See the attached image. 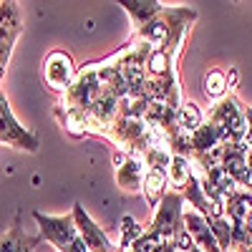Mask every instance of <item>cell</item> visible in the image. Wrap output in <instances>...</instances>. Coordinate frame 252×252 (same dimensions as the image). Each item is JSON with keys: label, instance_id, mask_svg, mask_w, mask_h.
<instances>
[{"label": "cell", "instance_id": "obj_1", "mask_svg": "<svg viewBox=\"0 0 252 252\" xmlns=\"http://www.w3.org/2000/svg\"><path fill=\"white\" fill-rule=\"evenodd\" d=\"M33 220L38 222L40 227V237L46 242H51L58 252H89L86 245H83L78 229H76V222H73V215H61V217H51V215H43V212H33Z\"/></svg>", "mask_w": 252, "mask_h": 252}, {"label": "cell", "instance_id": "obj_2", "mask_svg": "<svg viewBox=\"0 0 252 252\" xmlns=\"http://www.w3.org/2000/svg\"><path fill=\"white\" fill-rule=\"evenodd\" d=\"M103 94V83L98 78V71H96V63H86L83 68H78L73 83H71V89L63 94L61 103L58 106L63 109H76V111H83L86 114L91 106H94V101Z\"/></svg>", "mask_w": 252, "mask_h": 252}, {"label": "cell", "instance_id": "obj_3", "mask_svg": "<svg viewBox=\"0 0 252 252\" xmlns=\"http://www.w3.org/2000/svg\"><path fill=\"white\" fill-rule=\"evenodd\" d=\"M204 121L215 124L224 134V144H242V136H245V106L232 94L224 96L222 101H215Z\"/></svg>", "mask_w": 252, "mask_h": 252}, {"label": "cell", "instance_id": "obj_4", "mask_svg": "<svg viewBox=\"0 0 252 252\" xmlns=\"http://www.w3.org/2000/svg\"><path fill=\"white\" fill-rule=\"evenodd\" d=\"M0 144H8L13 149H20V152H28V154H35L38 152V136L33 131H28L26 126H20L18 119L13 116L10 111V103L0 89Z\"/></svg>", "mask_w": 252, "mask_h": 252}, {"label": "cell", "instance_id": "obj_5", "mask_svg": "<svg viewBox=\"0 0 252 252\" xmlns=\"http://www.w3.org/2000/svg\"><path fill=\"white\" fill-rule=\"evenodd\" d=\"M76 73H78V68L66 51H51L43 61V78L48 83V89L61 96L71 89Z\"/></svg>", "mask_w": 252, "mask_h": 252}, {"label": "cell", "instance_id": "obj_6", "mask_svg": "<svg viewBox=\"0 0 252 252\" xmlns=\"http://www.w3.org/2000/svg\"><path fill=\"white\" fill-rule=\"evenodd\" d=\"M71 215H73V222H76V229H78V235L83 240V245H86L89 252H114L116 245L111 242V237L106 235V229H101L86 212V207H83L81 202L73 204L71 209Z\"/></svg>", "mask_w": 252, "mask_h": 252}, {"label": "cell", "instance_id": "obj_7", "mask_svg": "<svg viewBox=\"0 0 252 252\" xmlns=\"http://www.w3.org/2000/svg\"><path fill=\"white\" fill-rule=\"evenodd\" d=\"M114 166H116V184L121 192H126V194L141 192L144 174H146V166H144L141 157L126 154L124 149H114Z\"/></svg>", "mask_w": 252, "mask_h": 252}, {"label": "cell", "instance_id": "obj_8", "mask_svg": "<svg viewBox=\"0 0 252 252\" xmlns=\"http://www.w3.org/2000/svg\"><path fill=\"white\" fill-rule=\"evenodd\" d=\"M20 31H23V26H20L18 3H0V73H5V66L10 61Z\"/></svg>", "mask_w": 252, "mask_h": 252}, {"label": "cell", "instance_id": "obj_9", "mask_svg": "<svg viewBox=\"0 0 252 252\" xmlns=\"http://www.w3.org/2000/svg\"><path fill=\"white\" fill-rule=\"evenodd\" d=\"M182 222H184V229L187 235L194 240V245L202 250V252H222L215 232H212V224H209V220L204 215H199L197 209L187 207L184 204V215H182Z\"/></svg>", "mask_w": 252, "mask_h": 252}, {"label": "cell", "instance_id": "obj_10", "mask_svg": "<svg viewBox=\"0 0 252 252\" xmlns=\"http://www.w3.org/2000/svg\"><path fill=\"white\" fill-rule=\"evenodd\" d=\"M224 217L232 227H247L252 220V192L237 187L224 197Z\"/></svg>", "mask_w": 252, "mask_h": 252}, {"label": "cell", "instance_id": "obj_11", "mask_svg": "<svg viewBox=\"0 0 252 252\" xmlns=\"http://www.w3.org/2000/svg\"><path fill=\"white\" fill-rule=\"evenodd\" d=\"M40 242H43L40 235H28L23 229V212H18L10 232L0 240V252H33L35 245H40Z\"/></svg>", "mask_w": 252, "mask_h": 252}, {"label": "cell", "instance_id": "obj_12", "mask_svg": "<svg viewBox=\"0 0 252 252\" xmlns=\"http://www.w3.org/2000/svg\"><path fill=\"white\" fill-rule=\"evenodd\" d=\"M166 192H169V182H166V174H164V172H154V169H146L144 184H141V194H144L146 204H149L152 209H157Z\"/></svg>", "mask_w": 252, "mask_h": 252}, {"label": "cell", "instance_id": "obj_13", "mask_svg": "<svg viewBox=\"0 0 252 252\" xmlns=\"http://www.w3.org/2000/svg\"><path fill=\"white\" fill-rule=\"evenodd\" d=\"M119 5H124V10L131 15L136 31H139L141 26H146V23H149V20L164 8L161 3H157V0H121Z\"/></svg>", "mask_w": 252, "mask_h": 252}, {"label": "cell", "instance_id": "obj_14", "mask_svg": "<svg viewBox=\"0 0 252 252\" xmlns=\"http://www.w3.org/2000/svg\"><path fill=\"white\" fill-rule=\"evenodd\" d=\"M56 119L61 121L63 131H66L68 136H73V139H83V136H89V131H86V114H83V111L56 106Z\"/></svg>", "mask_w": 252, "mask_h": 252}, {"label": "cell", "instance_id": "obj_15", "mask_svg": "<svg viewBox=\"0 0 252 252\" xmlns=\"http://www.w3.org/2000/svg\"><path fill=\"white\" fill-rule=\"evenodd\" d=\"M204 124V114L199 111V106L194 101H182V106L177 109V126L184 136L194 134L199 126Z\"/></svg>", "mask_w": 252, "mask_h": 252}, {"label": "cell", "instance_id": "obj_16", "mask_svg": "<svg viewBox=\"0 0 252 252\" xmlns=\"http://www.w3.org/2000/svg\"><path fill=\"white\" fill-rule=\"evenodd\" d=\"M144 235V227L131 217V215H124L119 222V250H134V245L139 242V237Z\"/></svg>", "mask_w": 252, "mask_h": 252}, {"label": "cell", "instance_id": "obj_17", "mask_svg": "<svg viewBox=\"0 0 252 252\" xmlns=\"http://www.w3.org/2000/svg\"><path fill=\"white\" fill-rule=\"evenodd\" d=\"M202 89H204V96H207V98H212V101H222L224 96H229L224 71H222V68H212V71L204 76Z\"/></svg>", "mask_w": 252, "mask_h": 252}, {"label": "cell", "instance_id": "obj_18", "mask_svg": "<svg viewBox=\"0 0 252 252\" xmlns=\"http://www.w3.org/2000/svg\"><path fill=\"white\" fill-rule=\"evenodd\" d=\"M242 144L252 149V109L245 106V136H242Z\"/></svg>", "mask_w": 252, "mask_h": 252}, {"label": "cell", "instance_id": "obj_19", "mask_svg": "<svg viewBox=\"0 0 252 252\" xmlns=\"http://www.w3.org/2000/svg\"><path fill=\"white\" fill-rule=\"evenodd\" d=\"M224 76H227V91H232V89H235V83H237V68H235V66H229Z\"/></svg>", "mask_w": 252, "mask_h": 252}, {"label": "cell", "instance_id": "obj_20", "mask_svg": "<svg viewBox=\"0 0 252 252\" xmlns=\"http://www.w3.org/2000/svg\"><path fill=\"white\" fill-rule=\"evenodd\" d=\"M114 252H134V250H119V247H116V250H114Z\"/></svg>", "mask_w": 252, "mask_h": 252}, {"label": "cell", "instance_id": "obj_21", "mask_svg": "<svg viewBox=\"0 0 252 252\" xmlns=\"http://www.w3.org/2000/svg\"><path fill=\"white\" fill-rule=\"evenodd\" d=\"M0 78H3V73H0Z\"/></svg>", "mask_w": 252, "mask_h": 252}]
</instances>
